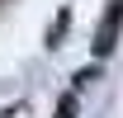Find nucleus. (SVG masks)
I'll list each match as a JSON object with an SVG mask.
<instances>
[{
	"label": "nucleus",
	"instance_id": "obj_1",
	"mask_svg": "<svg viewBox=\"0 0 123 118\" xmlns=\"http://www.w3.org/2000/svg\"><path fill=\"white\" fill-rule=\"evenodd\" d=\"M118 29H123V0H109L104 19H99V29H95V57H109V52H114Z\"/></svg>",
	"mask_w": 123,
	"mask_h": 118
},
{
	"label": "nucleus",
	"instance_id": "obj_2",
	"mask_svg": "<svg viewBox=\"0 0 123 118\" xmlns=\"http://www.w3.org/2000/svg\"><path fill=\"white\" fill-rule=\"evenodd\" d=\"M57 118H76V90H71V94H62V109H57Z\"/></svg>",
	"mask_w": 123,
	"mask_h": 118
}]
</instances>
